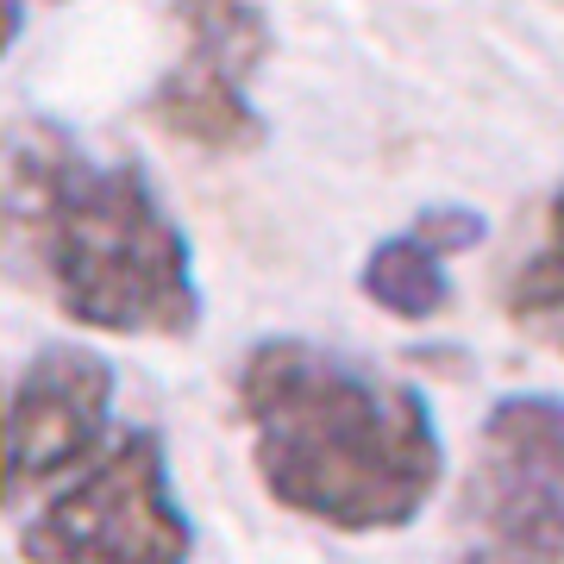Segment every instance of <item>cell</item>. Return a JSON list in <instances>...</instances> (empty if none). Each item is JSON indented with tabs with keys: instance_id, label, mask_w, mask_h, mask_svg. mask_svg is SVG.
<instances>
[{
	"instance_id": "4",
	"label": "cell",
	"mask_w": 564,
	"mask_h": 564,
	"mask_svg": "<svg viewBox=\"0 0 564 564\" xmlns=\"http://www.w3.org/2000/svg\"><path fill=\"white\" fill-rule=\"evenodd\" d=\"M458 564H564L558 395H508L484 414L458 489Z\"/></svg>"
},
{
	"instance_id": "5",
	"label": "cell",
	"mask_w": 564,
	"mask_h": 564,
	"mask_svg": "<svg viewBox=\"0 0 564 564\" xmlns=\"http://www.w3.org/2000/svg\"><path fill=\"white\" fill-rule=\"evenodd\" d=\"M170 25L176 63L151 88V120L214 158L263 144V113L251 101V76L270 57L263 0H170Z\"/></svg>"
},
{
	"instance_id": "1",
	"label": "cell",
	"mask_w": 564,
	"mask_h": 564,
	"mask_svg": "<svg viewBox=\"0 0 564 564\" xmlns=\"http://www.w3.org/2000/svg\"><path fill=\"white\" fill-rule=\"evenodd\" d=\"M0 270L88 333L182 339L202 326L195 251L151 176L57 120L0 132Z\"/></svg>"
},
{
	"instance_id": "3",
	"label": "cell",
	"mask_w": 564,
	"mask_h": 564,
	"mask_svg": "<svg viewBox=\"0 0 564 564\" xmlns=\"http://www.w3.org/2000/svg\"><path fill=\"white\" fill-rule=\"evenodd\" d=\"M25 564H188L195 521L176 496L163 433L126 426L95 464L39 496L20 527Z\"/></svg>"
},
{
	"instance_id": "2",
	"label": "cell",
	"mask_w": 564,
	"mask_h": 564,
	"mask_svg": "<svg viewBox=\"0 0 564 564\" xmlns=\"http://www.w3.org/2000/svg\"><path fill=\"white\" fill-rule=\"evenodd\" d=\"M270 502L333 533H402L445 477L433 402L377 364L314 339H258L232 370Z\"/></svg>"
},
{
	"instance_id": "6",
	"label": "cell",
	"mask_w": 564,
	"mask_h": 564,
	"mask_svg": "<svg viewBox=\"0 0 564 564\" xmlns=\"http://www.w3.org/2000/svg\"><path fill=\"white\" fill-rule=\"evenodd\" d=\"M113 440V364L88 345H44L0 395V508L51 496Z\"/></svg>"
},
{
	"instance_id": "7",
	"label": "cell",
	"mask_w": 564,
	"mask_h": 564,
	"mask_svg": "<svg viewBox=\"0 0 564 564\" xmlns=\"http://www.w3.org/2000/svg\"><path fill=\"white\" fill-rule=\"evenodd\" d=\"M477 239H484V220L470 207H426L414 226H402L395 239H383L364 258L358 289L395 321H433L452 302L445 258L470 251Z\"/></svg>"
},
{
	"instance_id": "9",
	"label": "cell",
	"mask_w": 564,
	"mask_h": 564,
	"mask_svg": "<svg viewBox=\"0 0 564 564\" xmlns=\"http://www.w3.org/2000/svg\"><path fill=\"white\" fill-rule=\"evenodd\" d=\"M32 7H51V0H0V57L20 44L25 20H32Z\"/></svg>"
},
{
	"instance_id": "8",
	"label": "cell",
	"mask_w": 564,
	"mask_h": 564,
	"mask_svg": "<svg viewBox=\"0 0 564 564\" xmlns=\"http://www.w3.org/2000/svg\"><path fill=\"white\" fill-rule=\"evenodd\" d=\"M502 314L521 339L564 351V182L545 202V232L502 282Z\"/></svg>"
}]
</instances>
